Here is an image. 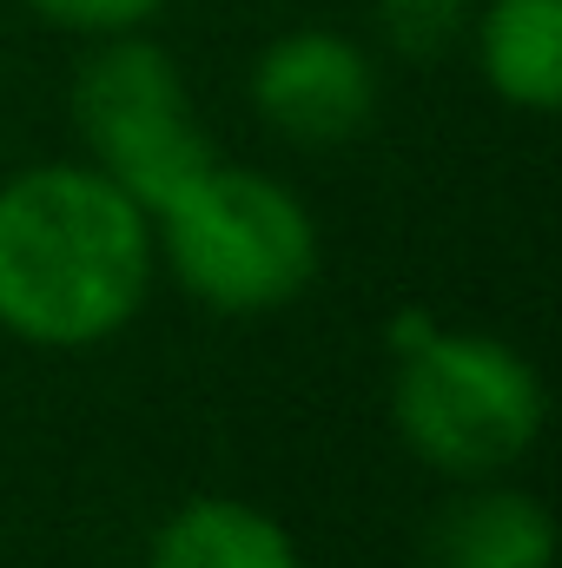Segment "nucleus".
<instances>
[{
	"label": "nucleus",
	"instance_id": "obj_1",
	"mask_svg": "<svg viewBox=\"0 0 562 568\" xmlns=\"http://www.w3.org/2000/svg\"><path fill=\"white\" fill-rule=\"evenodd\" d=\"M152 219L87 159L0 179V331L33 351H93L152 291Z\"/></svg>",
	"mask_w": 562,
	"mask_h": 568
},
{
	"label": "nucleus",
	"instance_id": "obj_2",
	"mask_svg": "<svg viewBox=\"0 0 562 568\" xmlns=\"http://www.w3.org/2000/svg\"><path fill=\"white\" fill-rule=\"evenodd\" d=\"M543 410V377L516 344L430 324L423 311L391 324V424L436 476H503L536 449Z\"/></svg>",
	"mask_w": 562,
	"mask_h": 568
},
{
	"label": "nucleus",
	"instance_id": "obj_3",
	"mask_svg": "<svg viewBox=\"0 0 562 568\" xmlns=\"http://www.w3.org/2000/svg\"><path fill=\"white\" fill-rule=\"evenodd\" d=\"M152 252L185 297L225 317H259L304 297L324 258L311 205L284 179L225 159H212L179 199L152 212Z\"/></svg>",
	"mask_w": 562,
	"mask_h": 568
},
{
	"label": "nucleus",
	"instance_id": "obj_4",
	"mask_svg": "<svg viewBox=\"0 0 562 568\" xmlns=\"http://www.w3.org/2000/svg\"><path fill=\"white\" fill-rule=\"evenodd\" d=\"M73 133L87 165H100L120 192H133L145 219L179 199L219 152L199 133L179 60L140 33H107L73 73Z\"/></svg>",
	"mask_w": 562,
	"mask_h": 568
},
{
	"label": "nucleus",
	"instance_id": "obj_5",
	"mask_svg": "<svg viewBox=\"0 0 562 568\" xmlns=\"http://www.w3.org/2000/svg\"><path fill=\"white\" fill-rule=\"evenodd\" d=\"M252 113L291 145H351L378 120V60L338 27H291L252 60Z\"/></svg>",
	"mask_w": 562,
	"mask_h": 568
},
{
	"label": "nucleus",
	"instance_id": "obj_6",
	"mask_svg": "<svg viewBox=\"0 0 562 568\" xmlns=\"http://www.w3.org/2000/svg\"><path fill=\"white\" fill-rule=\"evenodd\" d=\"M430 568H556V516L483 476L430 523Z\"/></svg>",
	"mask_w": 562,
	"mask_h": 568
},
{
	"label": "nucleus",
	"instance_id": "obj_7",
	"mask_svg": "<svg viewBox=\"0 0 562 568\" xmlns=\"http://www.w3.org/2000/svg\"><path fill=\"white\" fill-rule=\"evenodd\" d=\"M145 568H304V562H298L291 529L272 509H259L245 496H192L159 523Z\"/></svg>",
	"mask_w": 562,
	"mask_h": 568
},
{
	"label": "nucleus",
	"instance_id": "obj_8",
	"mask_svg": "<svg viewBox=\"0 0 562 568\" xmlns=\"http://www.w3.org/2000/svg\"><path fill=\"white\" fill-rule=\"evenodd\" d=\"M483 87L516 113H550L562 100V0H483L470 20Z\"/></svg>",
	"mask_w": 562,
	"mask_h": 568
},
{
	"label": "nucleus",
	"instance_id": "obj_9",
	"mask_svg": "<svg viewBox=\"0 0 562 568\" xmlns=\"http://www.w3.org/2000/svg\"><path fill=\"white\" fill-rule=\"evenodd\" d=\"M378 27L404 60H436L470 33V0H378Z\"/></svg>",
	"mask_w": 562,
	"mask_h": 568
},
{
	"label": "nucleus",
	"instance_id": "obj_10",
	"mask_svg": "<svg viewBox=\"0 0 562 568\" xmlns=\"http://www.w3.org/2000/svg\"><path fill=\"white\" fill-rule=\"evenodd\" d=\"M27 7H33L47 27H67V33L107 40V33H140L165 0H27Z\"/></svg>",
	"mask_w": 562,
	"mask_h": 568
}]
</instances>
